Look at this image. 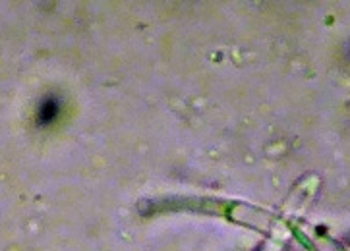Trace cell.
<instances>
[{
  "mask_svg": "<svg viewBox=\"0 0 350 251\" xmlns=\"http://www.w3.org/2000/svg\"><path fill=\"white\" fill-rule=\"evenodd\" d=\"M56 116V105L52 103V101H48L43 105V108H41V118L43 120H50V118H54Z\"/></svg>",
  "mask_w": 350,
  "mask_h": 251,
  "instance_id": "obj_1",
  "label": "cell"
}]
</instances>
